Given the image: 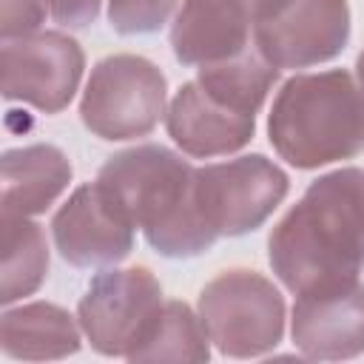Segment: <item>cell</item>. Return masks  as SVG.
<instances>
[{"label": "cell", "instance_id": "obj_1", "mask_svg": "<svg viewBox=\"0 0 364 364\" xmlns=\"http://www.w3.org/2000/svg\"><path fill=\"white\" fill-rule=\"evenodd\" d=\"M267 259L296 296L355 282L364 267V171L338 168L313 179L273 228Z\"/></svg>", "mask_w": 364, "mask_h": 364}, {"label": "cell", "instance_id": "obj_2", "mask_svg": "<svg viewBox=\"0 0 364 364\" xmlns=\"http://www.w3.org/2000/svg\"><path fill=\"white\" fill-rule=\"evenodd\" d=\"M97 182L168 259L208 253L219 239L196 202V168L165 145H136L108 156Z\"/></svg>", "mask_w": 364, "mask_h": 364}, {"label": "cell", "instance_id": "obj_3", "mask_svg": "<svg viewBox=\"0 0 364 364\" xmlns=\"http://www.w3.org/2000/svg\"><path fill=\"white\" fill-rule=\"evenodd\" d=\"M273 151L299 171H316L364 151V91L344 68L290 77L267 114Z\"/></svg>", "mask_w": 364, "mask_h": 364}, {"label": "cell", "instance_id": "obj_4", "mask_svg": "<svg viewBox=\"0 0 364 364\" xmlns=\"http://www.w3.org/2000/svg\"><path fill=\"white\" fill-rule=\"evenodd\" d=\"M199 318L210 344L230 358H256L284 336V299L256 270H225L199 293Z\"/></svg>", "mask_w": 364, "mask_h": 364}, {"label": "cell", "instance_id": "obj_5", "mask_svg": "<svg viewBox=\"0 0 364 364\" xmlns=\"http://www.w3.org/2000/svg\"><path fill=\"white\" fill-rule=\"evenodd\" d=\"M165 74L139 54H111L91 68L80 100L82 125L108 142L148 136L165 117Z\"/></svg>", "mask_w": 364, "mask_h": 364}, {"label": "cell", "instance_id": "obj_6", "mask_svg": "<svg viewBox=\"0 0 364 364\" xmlns=\"http://www.w3.org/2000/svg\"><path fill=\"white\" fill-rule=\"evenodd\" d=\"M253 48L273 68H310L338 57L350 40L347 0H259L250 11Z\"/></svg>", "mask_w": 364, "mask_h": 364}, {"label": "cell", "instance_id": "obj_7", "mask_svg": "<svg viewBox=\"0 0 364 364\" xmlns=\"http://www.w3.org/2000/svg\"><path fill=\"white\" fill-rule=\"evenodd\" d=\"M287 191V173L262 154L196 168V202L216 236H245L262 228Z\"/></svg>", "mask_w": 364, "mask_h": 364}, {"label": "cell", "instance_id": "obj_8", "mask_svg": "<svg viewBox=\"0 0 364 364\" xmlns=\"http://www.w3.org/2000/svg\"><path fill=\"white\" fill-rule=\"evenodd\" d=\"M162 304V287L148 267L102 270L88 282L77 304V321L97 353L128 358L148 336Z\"/></svg>", "mask_w": 364, "mask_h": 364}, {"label": "cell", "instance_id": "obj_9", "mask_svg": "<svg viewBox=\"0 0 364 364\" xmlns=\"http://www.w3.org/2000/svg\"><path fill=\"white\" fill-rule=\"evenodd\" d=\"M85 71L80 43L63 31H34L3 40V97L60 114L74 100Z\"/></svg>", "mask_w": 364, "mask_h": 364}, {"label": "cell", "instance_id": "obj_10", "mask_svg": "<svg viewBox=\"0 0 364 364\" xmlns=\"http://www.w3.org/2000/svg\"><path fill=\"white\" fill-rule=\"evenodd\" d=\"M134 222L100 182L80 185L51 219L60 256L74 267H108L134 250Z\"/></svg>", "mask_w": 364, "mask_h": 364}, {"label": "cell", "instance_id": "obj_11", "mask_svg": "<svg viewBox=\"0 0 364 364\" xmlns=\"http://www.w3.org/2000/svg\"><path fill=\"white\" fill-rule=\"evenodd\" d=\"M290 336L301 355L341 361L364 353V284L347 282L296 296Z\"/></svg>", "mask_w": 364, "mask_h": 364}, {"label": "cell", "instance_id": "obj_12", "mask_svg": "<svg viewBox=\"0 0 364 364\" xmlns=\"http://www.w3.org/2000/svg\"><path fill=\"white\" fill-rule=\"evenodd\" d=\"M165 128L182 154L210 159L242 151L256 134V114L213 97L191 80L173 94L165 111Z\"/></svg>", "mask_w": 364, "mask_h": 364}, {"label": "cell", "instance_id": "obj_13", "mask_svg": "<svg viewBox=\"0 0 364 364\" xmlns=\"http://www.w3.org/2000/svg\"><path fill=\"white\" fill-rule=\"evenodd\" d=\"M250 43V14L239 0H182L171 26V48L182 65L225 63Z\"/></svg>", "mask_w": 364, "mask_h": 364}, {"label": "cell", "instance_id": "obj_14", "mask_svg": "<svg viewBox=\"0 0 364 364\" xmlns=\"http://www.w3.org/2000/svg\"><path fill=\"white\" fill-rule=\"evenodd\" d=\"M71 162L57 145L11 148L0 159L3 213L37 216L46 213L71 182Z\"/></svg>", "mask_w": 364, "mask_h": 364}, {"label": "cell", "instance_id": "obj_15", "mask_svg": "<svg viewBox=\"0 0 364 364\" xmlns=\"http://www.w3.org/2000/svg\"><path fill=\"white\" fill-rule=\"evenodd\" d=\"M80 321L57 304L31 301L3 313L0 347L9 358L20 361H51L74 355L82 344Z\"/></svg>", "mask_w": 364, "mask_h": 364}, {"label": "cell", "instance_id": "obj_16", "mask_svg": "<svg viewBox=\"0 0 364 364\" xmlns=\"http://www.w3.org/2000/svg\"><path fill=\"white\" fill-rule=\"evenodd\" d=\"M48 273L46 233L31 216L3 213V284L0 301L11 304L40 290Z\"/></svg>", "mask_w": 364, "mask_h": 364}, {"label": "cell", "instance_id": "obj_17", "mask_svg": "<svg viewBox=\"0 0 364 364\" xmlns=\"http://www.w3.org/2000/svg\"><path fill=\"white\" fill-rule=\"evenodd\" d=\"M208 330L185 301H165L156 321L128 361H208Z\"/></svg>", "mask_w": 364, "mask_h": 364}, {"label": "cell", "instance_id": "obj_18", "mask_svg": "<svg viewBox=\"0 0 364 364\" xmlns=\"http://www.w3.org/2000/svg\"><path fill=\"white\" fill-rule=\"evenodd\" d=\"M196 71H199L196 82L205 91H210L213 97H219L247 114H259L273 82L279 80V68H273L267 60H262V54L256 48H247L245 54L225 60V63L202 65Z\"/></svg>", "mask_w": 364, "mask_h": 364}, {"label": "cell", "instance_id": "obj_19", "mask_svg": "<svg viewBox=\"0 0 364 364\" xmlns=\"http://www.w3.org/2000/svg\"><path fill=\"white\" fill-rule=\"evenodd\" d=\"M173 9L176 0H108V23L117 34H154Z\"/></svg>", "mask_w": 364, "mask_h": 364}, {"label": "cell", "instance_id": "obj_20", "mask_svg": "<svg viewBox=\"0 0 364 364\" xmlns=\"http://www.w3.org/2000/svg\"><path fill=\"white\" fill-rule=\"evenodd\" d=\"M46 14H48L46 0H3V17H0L3 40L40 31V26L46 23Z\"/></svg>", "mask_w": 364, "mask_h": 364}, {"label": "cell", "instance_id": "obj_21", "mask_svg": "<svg viewBox=\"0 0 364 364\" xmlns=\"http://www.w3.org/2000/svg\"><path fill=\"white\" fill-rule=\"evenodd\" d=\"M48 14L65 28H85L97 20L102 0H46Z\"/></svg>", "mask_w": 364, "mask_h": 364}, {"label": "cell", "instance_id": "obj_22", "mask_svg": "<svg viewBox=\"0 0 364 364\" xmlns=\"http://www.w3.org/2000/svg\"><path fill=\"white\" fill-rule=\"evenodd\" d=\"M355 80H358V85H361V91H364V51H361L358 60H355Z\"/></svg>", "mask_w": 364, "mask_h": 364}, {"label": "cell", "instance_id": "obj_23", "mask_svg": "<svg viewBox=\"0 0 364 364\" xmlns=\"http://www.w3.org/2000/svg\"><path fill=\"white\" fill-rule=\"evenodd\" d=\"M239 3H242V6H245V9H247V14H250V11H253V6H256V3H259V0H239Z\"/></svg>", "mask_w": 364, "mask_h": 364}]
</instances>
